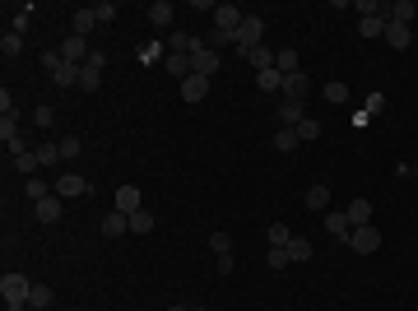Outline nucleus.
<instances>
[{"label": "nucleus", "mask_w": 418, "mask_h": 311, "mask_svg": "<svg viewBox=\"0 0 418 311\" xmlns=\"http://www.w3.org/2000/svg\"><path fill=\"white\" fill-rule=\"evenodd\" d=\"M28 293H33V279H28V274H0L5 311H23V307H28Z\"/></svg>", "instance_id": "obj_1"}, {"label": "nucleus", "mask_w": 418, "mask_h": 311, "mask_svg": "<svg viewBox=\"0 0 418 311\" xmlns=\"http://www.w3.org/2000/svg\"><path fill=\"white\" fill-rule=\"evenodd\" d=\"M261 37H265V19H261V14H246L242 28L232 33V51H237V56L256 51V47H261Z\"/></svg>", "instance_id": "obj_2"}, {"label": "nucleus", "mask_w": 418, "mask_h": 311, "mask_svg": "<svg viewBox=\"0 0 418 311\" xmlns=\"http://www.w3.org/2000/svg\"><path fill=\"white\" fill-rule=\"evenodd\" d=\"M219 66H223V56L209 51L205 37H196V42H191V70H196V75H205V79H214V75H219Z\"/></svg>", "instance_id": "obj_3"}, {"label": "nucleus", "mask_w": 418, "mask_h": 311, "mask_svg": "<svg viewBox=\"0 0 418 311\" xmlns=\"http://www.w3.org/2000/svg\"><path fill=\"white\" fill-rule=\"evenodd\" d=\"M349 246L358 251V256H372V251H381V228H376V223L353 228V233H349Z\"/></svg>", "instance_id": "obj_4"}, {"label": "nucleus", "mask_w": 418, "mask_h": 311, "mask_svg": "<svg viewBox=\"0 0 418 311\" xmlns=\"http://www.w3.org/2000/svg\"><path fill=\"white\" fill-rule=\"evenodd\" d=\"M88 177H79V172H61V177H56V195H61V200H79V195H88Z\"/></svg>", "instance_id": "obj_5"}, {"label": "nucleus", "mask_w": 418, "mask_h": 311, "mask_svg": "<svg viewBox=\"0 0 418 311\" xmlns=\"http://www.w3.org/2000/svg\"><path fill=\"white\" fill-rule=\"evenodd\" d=\"M56 51H61V61H66V66H84L88 56H93V51H88V37H75V33L56 47Z\"/></svg>", "instance_id": "obj_6"}, {"label": "nucleus", "mask_w": 418, "mask_h": 311, "mask_svg": "<svg viewBox=\"0 0 418 311\" xmlns=\"http://www.w3.org/2000/svg\"><path fill=\"white\" fill-rule=\"evenodd\" d=\"M242 19H246V14L237 10V5H219V10H214V28H219V33H228V37L242 28Z\"/></svg>", "instance_id": "obj_7"}, {"label": "nucleus", "mask_w": 418, "mask_h": 311, "mask_svg": "<svg viewBox=\"0 0 418 311\" xmlns=\"http://www.w3.org/2000/svg\"><path fill=\"white\" fill-rule=\"evenodd\" d=\"M140 209H144V190L140 186H121L117 190V214L131 219V214H140Z\"/></svg>", "instance_id": "obj_8"}, {"label": "nucleus", "mask_w": 418, "mask_h": 311, "mask_svg": "<svg viewBox=\"0 0 418 311\" xmlns=\"http://www.w3.org/2000/svg\"><path fill=\"white\" fill-rule=\"evenodd\" d=\"M181 98H186V102H205L209 98V79L205 75H186V79H181Z\"/></svg>", "instance_id": "obj_9"}, {"label": "nucleus", "mask_w": 418, "mask_h": 311, "mask_svg": "<svg viewBox=\"0 0 418 311\" xmlns=\"http://www.w3.org/2000/svg\"><path fill=\"white\" fill-rule=\"evenodd\" d=\"M163 70H167L172 79H186V75H196V70H191V56H186V51H167V56H163Z\"/></svg>", "instance_id": "obj_10"}, {"label": "nucleus", "mask_w": 418, "mask_h": 311, "mask_svg": "<svg viewBox=\"0 0 418 311\" xmlns=\"http://www.w3.org/2000/svg\"><path fill=\"white\" fill-rule=\"evenodd\" d=\"M279 121H284V126H302V121H307V102L279 98Z\"/></svg>", "instance_id": "obj_11"}, {"label": "nucleus", "mask_w": 418, "mask_h": 311, "mask_svg": "<svg viewBox=\"0 0 418 311\" xmlns=\"http://www.w3.org/2000/svg\"><path fill=\"white\" fill-rule=\"evenodd\" d=\"M307 89H311V84H307V75H302V70L284 79V98H288V102H307Z\"/></svg>", "instance_id": "obj_12"}, {"label": "nucleus", "mask_w": 418, "mask_h": 311, "mask_svg": "<svg viewBox=\"0 0 418 311\" xmlns=\"http://www.w3.org/2000/svg\"><path fill=\"white\" fill-rule=\"evenodd\" d=\"M344 219H349V228H363V223H372V200H349Z\"/></svg>", "instance_id": "obj_13"}, {"label": "nucleus", "mask_w": 418, "mask_h": 311, "mask_svg": "<svg viewBox=\"0 0 418 311\" xmlns=\"http://www.w3.org/2000/svg\"><path fill=\"white\" fill-rule=\"evenodd\" d=\"M61 209H66V205H61V195H47V200L33 205V214H37L42 223H61Z\"/></svg>", "instance_id": "obj_14"}, {"label": "nucleus", "mask_w": 418, "mask_h": 311, "mask_svg": "<svg viewBox=\"0 0 418 311\" xmlns=\"http://www.w3.org/2000/svg\"><path fill=\"white\" fill-rule=\"evenodd\" d=\"M149 19H154V28H172V19H177L172 0H154V5H149Z\"/></svg>", "instance_id": "obj_15"}, {"label": "nucleus", "mask_w": 418, "mask_h": 311, "mask_svg": "<svg viewBox=\"0 0 418 311\" xmlns=\"http://www.w3.org/2000/svg\"><path fill=\"white\" fill-rule=\"evenodd\" d=\"M126 233H131V219H126V214H117V209H112L107 219H102V237H126Z\"/></svg>", "instance_id": "obj_16"}, {"label": "nucleus", "mask_w": 418, "mask_h": 311, "mask_svg": "<svg viewBox=\"0 0 418 311\" xmlns=\"http://www.w3.org/2000/svg\"><path fill=\"white\" fill-rule=\"evenodd\" d=\"M98 28V19H93V10H75V19H70V33L75 37H88Z\"/></svg>", "instance_id": "obj_17"}, {"label": "nucleus", "mask_w": 418, "mask_h": 311, "mask_svg": "<svg viewBox=\"0 0 418 311\" xmlns=\"http://www.w3.org/2000/svg\"><path fill=\"white\" fill-rule=\"evenodd\" d=\"M386 23H390L386 14H367V19H358V33L363 37H386Z\"/></svg>", "instance_id": "obj_18"}, {"label": "nucleus", "mask_w": 418, "mask_h": 311, "mask_svg": "<svg viewBox=\"0 0 418 311\" xmlns=\"http://www.w3.org/2000/svg\"><path fill=\"white\" fill-rule=\"evenodd\" d=\"M284 79H288V75H279V70H261V75H256V89H265V93H284Z\"/></svg>", "instance_id": "obj_19"}, {"label": "nucleus", "mask_w": 418, "mask_h": 311, "mask_svg": "<svg viewBox=\"0 0 418 311\" xmlns=\"http://www.w3.org/2000/svg\"><path fill=\"white\" fill-rule=\"evenodd\" d=\"M275 56L279 51H270V47H256V51H246V61H251V66H256V75H261V70H275Z\"/></svg>", "instance_id": "obj_20"}, {"label": "nucleus", "mask_w": 418, "mask_h": 311, "mask_svg": "<svg viewBox=\"0 0 418 311\" xmlns=\"http://www.w3.org/2000/svg\"><path fill=\"white\" fill-rule=\"evenodd\" d=\"M79 70H84V66H61V70H56V89H79Z\"/></svg>", "instance_id": "obj_21"}, {"label": "nucleus", "mask_w": 418, "mask_h": 311, "mask_svg": "<svg viewBox=\"0 0 418 311\" xmlns=\"http://www.w3.org/2000/svg\"><path fill=\"white\" fill-rule=\"evenodd\" d=\"M154 228H158V219H154V214H149V209L131 214V233H135V237H144V233H154Z\"/></svg>", "instance_id": "obj_22"}, {"label": "nucleus", "mask_w": 418, "mask_h": 311, "mask_svg": "<svg viewBox=\"0 0 418 311\" xmlns=\"http://www.w3.org/2000/svg\"><path fill=\"white\" fill-rule=\"evenodd\" d=\"M326 228H330V233L340 237V242H349V233H353V228H349V219H344L340 209H330V214H326Z\"/></svg>", "instance_id": "obj_23"}, {"label": "nucleus", "mask_w": 418, "mask_h": 311, "mask_svg": "<svg viewBox=\"0 0 418 311\" xmlns=\"http://www.w3.org/2000/svg\"><path fill=\"white\" fill-rule=\"evenodd\" d=\"M297 145H302V140H297V130H293V126H284V130H275V149H279V154H293Z\"/></svg>", "instance_id": "obj_24"}, {"label": "nucleus", "mask_w": 418, "mask_h": 311, "mask_svg": "<svg viewBox=\"0 0 418 311\" xmlns=\"http://www.w3.org/2000/svg\"><path fill=\"white\" fill-rule=\"evenodd\" d=\"M33 154H37V167H52V163H61V145H52V140H42V145H37Z\"/></svg>", "instance_id": "obj_25"}, {"label": "nucleus", "mask_w": 418, "mask_h": 311, "mask_svg": "<svg viewBox=\"0 0 418 311\" xmlns=\"http://www.w3.org/2000/svg\"><path fill=\"white\" fill-rule=\"evenodd\" d=\"M56 302V293L47 288V283H33V293H28V307H37V311H47Z\"/></svg>", "instance_id": "obj_26"}, {"label": "nucleus", "mask_w": 418, "mask_h": 311, "mask_svg": "<svg viewBox=\"0 0 418 311\" xmlns=\"http://www.w3.org/2000/svg\"><path fill=\"white\" fill-rule=\"evenodd\" d=\"M386 42L405 51V47H409V23H386Z\"/></svg>", "instance_id": "obj_27"}, {"label": "nucleus", "mask_w": 418, "mask_h": 311, "mask_svg": "<svg viewBox=\"0 0 418 311\" xmlns=\"http://www.w3.org/2000/svg\"><path fill=\"white\" fill-rule=\"evenodd\" d=\"M79 89H84V93L102 89V70L98 66H84V70H79Z\"/></svg>", "instance_id": "obj_28"}, {"label": "nucleus", "mask_w": 418, "mask_h": 311, "mask_svg": "<svg viewBox=\"0 0 418 311\" xmlns=\"http://www.w3.org/2000/svg\"><path fill=\"white\" fill-rule=\"evenodd\" d=\"M288 260H293V265L311 260V242H307V237H293V242H288Z\"/></svg>", "instance_id": "obj_29"}, {"label": "nucleus", "mask_w": 418, "mask_h": 311, "mask_svg": "<svg viewBox=\"0 0 418 311\" xmlns=\"http://www.w3.org/2000/svg\"><path fill=\"white\" fill-rule=\"evenodd\" d=\"M414 0H395V5H390V23H414Z\"/></svg>", "instance_id": "obj_30"}, {"label": "nucleus", "mask_w": 418, "mask_h": 311, "mask_svg": "<svg viewBox=\"0 0 418 311\" xmlns=\"http://www.w3.org/2000/svg\"><path fill=\"white\" fill-rule=\"evenodd\" d=\"M191 42H196V33H181V28L167 33V51H186L191 56Z\"/></svg>", "instance_id": "obj_31"}, {"label": "nucleus", "mask_w": 418, "mask_h": 311, "mask_svg": "<svg viewBox=\"0 0 418 311\" xmlns=\"http://www.w3.org/2000/svg\"><path fill=\"white\" fill-rule=\"evenodd\" d=\"M275 70H279V75H297V51H293V47H284V51L275 56Z\"/></svg>", "instance_id": "obj_32"}, {"label": "nucleus", "mask_w": 418, "mask_h": 311, "mask_svg": "<svg viewBox=\"0 0 418 311\" xmlns=\"http://www.w3.org/2000/svg\"><path fill=\"white\" fill-rule=\"evenodd\" d=\"M326 205H330V186H321V181H316V186L307 190V209H326Z\"/></svg>", "instance_id": "obj_33"}, {"label": "nucleus", "mask_w": 418, "mask_h": 311, "mask_svg": "<svg viewBox=\"0 0 418 311\" xmlns=\"http://www.w3.org/2000/svg\"><path fill=\"white\" fill-rule=\"evenodd\" d=\"M23 195H28V200H47V195H56V190H47V181L42 177H28V186H23Z\"/></svg>", "instance_id": "obj_34"}, {"label": "nucleus", "mask_w": 418, "mask_h": 311, "mask_svg": "<svg viewBox=\"0 0 418 311\" xmlns=\"http://www.w3.org/2000/svg\"><path fill=\"white\" fill-rule=\"evenodd\" d=\"M265 237H270V246H288V242H293V228H288V223H270V233H265Z\"/></svg>", "instance_id": "obj_35"}, {"label": "nucleus", "mask_w": 418, "mask_h": 311, "mask_svg": "<svg viewBox=\"0 0 418 311\" xmlns=\"http://www.w3.org/2000/svg\"><path fill=\"white\" fill-rule=\"evenodd\" d=\"M209 251H214V256H232V237L228 233H209Z\"/></svg>", "instance_id": "obj_36"}, {"label": "nucleus", "mask_w": 418, "mask_h": 311, "mask_svg": "<svg viewBox=\"0 0 418 311\" xmlns=\"http://www.w3.org/2000/svg\"><path fill=\"white\" fill-rule=\"evenodd\" d=\"M0 51H5V56L14 61V56L23 51V33H5V37H0Z\"/></svg>", "instance_id": "obj_37"}, {"label": "nucleus", "mask_w": 418, "mask_h": 311, "mask_svg": "<svg viewBox=\"0 0 418 311\" xmlns=\"http://www.w3.org/2000/svg\"><path fill=\"white\" fill-rule=\"evenodd\" d=\"M88 10H93V19H98V23L117 19V5H112V0H98V5H88Z\"/></svg>", "instance_id": "obj_38"}, {"label": "nucleus", "mask_w": 418, "mask_h": 311, "mask_svg": "<svg viewBox=\"0 0 418 311\" xmlns=\"http://www.w3.org/2000/svg\"><path fill=\"white\" fill-rule=\"evenodd\" d=\"M163 51H167V42H144V47H140V61H144V66H154Z\"/></svg>", "instance_id": "obj_39"}, {"label": "nucleus", "mask_w": 418, "mask_h": 311, "mask_svg": "<svg viewBox=\"0 0 418 311\" xmlns=\"http://www.w3.org/2000/svg\"><path fill=\"white\" fill-rule=\"evenodd\" d=\"M321 93H326V102H335V107H340V102L349 98V89H344L340 79H335V84H326V89H321Z\"/></svg>", "instance_id": "obj_40"}, {"label": "nucleus", "mask_w": 418, "mask_h": 311, "mask_svg": "<svg viewBox=\"0 0 418 311\" xmlns=\"http://www.w3.org/2000/svg\"><path fill=\"white\" fill-rule=\"evenodd\" d=\"M293 260H288V246H270V269H288Z\"/></svg>", "instance_id": "obj_41"}, {"label": "nucleus", "mask_w": 418, "mask_h": 311, "mask_svg": "<svg viewBox=\"0 0 418 311\" xmlns=\"http://www.w3.org/2000/svg\"><path fill=\"white\" fill-rule=\"evenodd\" d=\"M293 130H297V140H307V145H311V140H321V126L311 121V116H307L302 126H293Z\"/></svg>", "instance_id": "obj_42"}, {"label": "nucleus", "mask_w": 418, "mask_h": 311, "mask_svg": "<svg viewBox=\"0 0 418 311\" xmlns=\"http://www.w3.org/2000/svg\"><path fill=\"white\" fill-rule=\"evenodd\" d=\"M205 47H209V51H219V47H232V37L219 33V28H209V33H205Z\"/></svg>", "instance_id": "obj_43"}, {"label": "nucleus", "mask_w": 418, "mask_h": 311, "mask_svg": "<svg viewBox=\"0 0 418 311\" xmlns=\"http://www.w3.org/2000/svg\"><path fill=\"white\" fill-rule=\"evenodd\" d=\"M14 135H19V126H14V116H0V140H5V145H10Z\"/></svg>", "instance_id": "obj_44"}, {"label": "nucleus", "mask_w": 418, "mask_h": 311, "mask_svg": "<svg viewBox=\"0 0 418 311\" xmlns=\"http://www.w3.org/2000/svg\"><path fill=\"white\" fill-rule=\"evenodd\" d=\"M61 158H66V163H70V158H79V140H75V135L61 140Z\"/></svg>", "instance_id": "obj_45"}, {"label": "nucleus", "mask_w": 418, "mask_h": 311, "mask_svg": "<svg viewBox=\"0 0 418 311\" xmlns=\"http://www.w3.org/2000/svg\"><path fill=\"white\" fill-rule=\"evenodd\" d=\"M33 121L42 126V130H52V121H56V116H52V107H37V111H33Z\"/></svg>", "instance_id": "obj_46"}, {"label": "nucleus", "mask_w": 418, "mask_h": 311, "mask_svg": "<svg viewBox=\"0 0 418 311\" xmlns=\"http://www.w3.org/2000/svg\"><path fill=\"white\" fill-rule=\"evenodd\" d=\"M14 167H19V172H33V167H37V154H19V158H14Z\"/></svg>", "instance_id": "obj_47"}, {"label": "nucleus", "mask_w": 418, "mask_h": 311, "mask_svg": "<svg viewBox=\"0 0 418 311\" xmlns=\"http://www.w3.org/2000/svg\"><path fill=\"white\" fill-rule=\"evenodd\" d=\"M167 311H191V307H167Z\"/></svg>", "instance_id": "obj_48"}, {"label": "nucleus", "mask_w": 418, "mask_h": 311, "mask_svg": "<svg viewBox=\"0 0 418 311\" xmlns=\"http://www.w3.org/2000/svg\"><path fill=\"white\" fill-rule=\"evenodd\" d=\"M23 311H37V307H23Z\"/></svg>", "instance_id": "obj_49"}, {"label": "nucleus", "mask_w": 418, "mask_h": 311, "mask_svg": "<svg viewBox=\"0 0 418 311\" xmlns=\"http://www.w3.org/2000/svg\"><path fill=\"white\" fill-rule=\"evenodd\" d=\"M196 311H209V307H196Z\"/></svg>", "instance_id": "obj_50"}]
</instances>
